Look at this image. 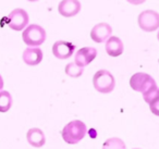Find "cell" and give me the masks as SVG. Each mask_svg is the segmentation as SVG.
Wrapping results in <instances>:
<instances>
[{"instance_id":"6da1fadb","label":"cell","mask_w":159,"mask_h":149,"mask_svg":"<svg viewBox=\"0 0 159 149\" xmlns=\"http://www.w3.org/2000/svg\"><path fill=\"white\" fill-rule=\"evenodd\" d=\"M86 134V125L80 120L69 122L61 132L62 138L68 144H77Z\"/></svg>"},{"instance_id":"7a4b0ae2","label":"cell","mask_w":159,"mask_h":149,"mask_svg":"<svg viewBox=\"0 0 159 149\" xmlns=\"http://www.w3.org/2000/svg\"><path fill=\"white\" fill-rule=\"evenodd\" d=\"M93 85L95 89L102 94L111 93L115 88L116 81L113 75L107 70H99L93 77Z\"/></svg>"},{"instance_id":"3957f363","label":"cell","mask_w":159,"mask_h":149,"mask_svg":"<svg viewBox=\"0 0 159 149\" xmlns=\"http://www.w3.org/2000/svg\"><path fill=\"white\" fill-rule=\"evenodd\" d=\"M22 38L27 46H40L46 40V32L39 25L32 24L24 29Z\"/></svg>"},{"instance_id":"277c9868","label":"cell","mask_w":159,"mask_h":149,"mask_svg":"<svg viewBox=\"0 0 159 149\" xmlns=\"http://www.w3.org/2000/svg\"><path fill=\"white\" fill-rule=\"evenodd\" d=\"M139 26L145 32H155L159 27V14L154 10H146L139 16Z\"/></svg>"},{"instance_id":"5b68a950","label":"cell","mask_w":159,"mask_h":149,"mask_svg":"<svg viewBox=\"0 0 159 149\" xmlns=\"http://www.w3.org/2000/svg\"><path fill=\"white\" fill-rule=\"evenodd\" d=\"M155 85H156V83H155L154 79L150 75L146 74V73H135L130 79L131 88L139 93H142V94Z\"/></svg>"},{"instance_id":"8992f818","label":"cell","mask_w":159,"mask_h":149,"mask_svg":"<svg viewBox=\"0 0 159 149\" xmlns=\"http://www.w3.org/2000/svg\"><path fill=\"white\" fill-rule=\"evenodd\" d=\"M29 24V14L23 9H14L8 16V25L14 31H22Z\"/></svg>"},{"instance_id":"52a82bcc","label":"cell","mask_w":159,"mask_h":149,"mask_svg":"<svg viewBox=\"0 0 159 149\" xmlns=\"http://www.w3.org/2000/svg\"><path fill=\"white\" fill-rule=\"evenodd\" d=\"M96 56H97V51H96L95 48H93V47H84V48H81L76 52L74 63L79 68H84V66L89 65L95 59Z\"/></svg>"},{"instance_id":"ba28073f","label":"cell","mask_w":159,"mask_h":149,"mask_svg":"<svg viewBox=\"0 0 159 149\" xmlns=\"http://www.w3.org/2000/svg\"><path fill=\"white\" fill-rule=\"evenodd\" d=\"M75 46L70 42L58 40L52 45V53L58 59H68L74 52Z\"/></svg>"},{"instance_id":"9c48e42d","label":"cell","mask_w":159,"mask_h":149,"mask_svg":"<svg viewBox=\"0 0 159 149\" xmlns=\"http://www.w3.org/2000/svg\"><path fill=\"white\" fill-rule=\"evenodd\" d=\"M58 11L64 18L74 16L81 11V2L79 0H61L58 6Z\"/></svg>"},{"instance_id":"30bf717a","label":"cell","mask_w":159,"mask_h":149,"mask_svg":"<svg viewBox=\"0 0 159 149\" xmlns=\"http://www.w3.org/2000/svg\"><path fill=\"white\" fill-rule=\"evenodd\" d=\"M112 29L108 23H98L92 29L91 38L95 43H102L110 37Z\"/></svg>"},{"instance_id":"8fae6325","label":"cell","mask_w":159,"mask_h":149,"mask_svg":"<svg viewBox=\"0 0 159 149\" xmlns=\"http://www.w3.org/2000/svg\"><path fill=\"white\" fill-rule=\"evenodd\" d=\"M123 43L117 36H111L107 39L106 51L110 57H119L123 53Z\"/></svg>"},{"instance_id":"7c38bea8","label":"cell","mask_w":159,"mask_h":149,"mask_svg":"<svg viewBox=\"0 0 159 149\" xmlns=\"http://www.w3.org/2000/svg\"><path fill=\"white\" fill-rule=\"evenodd\" d=\"M23 60L29 65H37L43 60V51L37 47L26 48L23 52Z\"/></svg>"},{"instance_id":"4fadbf2b","label":"cell","mask_w":159,"mask_h":149,"mask_svg":"<svg viewBox=\"0 0 159 149\" xmlns=\"http://www.w3.org/2000/svg\"><path fill=\"white\" fill-rule=\"evenodd\" d=\"M26 138L29 144L33 147H36V148L43 147L46 142L45 134L43 133L42 129H37V127H33V129H29V132L26 133Z\"/></svg>"},{"instance_id":"5bb4252c","label":"cell","mask_w":159,"mask_h":149,"mask_svg":"<svg viewBox=\"0 0 159 149\" xmlns=\"http://www.w3.org/2000/svg\"><path fill=\"white\" fill-rule=\"evenodd\" d=\"M12 106V97L9 92H0V112H7Z\"/></svg>"},{"instance_id":"9a60e30c","label":"cell","mask_w":159,"mask_h":149,"mask_svg":"<svg viewBox=\"0 0 159 149\" xmlns=\"http://www.w3.org/2000/svg\"><path fill=\"white\" fill-rule=\"evenodd\" d=\"M144 100L148 103V105H152V103L159 101V89L157 87V85L150 87L148 90H146L145 93H143Z\"/></svg>"},{"instance_id":"2e32d148","label":"cell","mask_w":159,"mask_h":149,"mask_svg":"<svg viewBox=\"0 0 159 149\" xmlns=\"http://www.w3.org/2000/svg\"><path fill=\"white\" fill-rule=\"evenodd\" d=\"M102 149H125V144L122 139L112 137L107 139L102 145Z\"/></svg>"},{"instance_id":"e0dca14e","label":"cell","mask_w":159,"mask_h":149,"mask_svg":"<svg viewBox=\"0 0 159 149\" xmlns=\"http://www.w3.org/2000/svg\"><path fill=\"white\" fill-rule=\"evenodd\" d=\"M64 71L71 77H80L83 74V68H79L74 62H71V63L66 64Z\"/></svg>"},{"instance_id":"ac0fdd59","label":"cell","mask_w":159,"mask_h":149,"mask_svg":"<svg viewBox=\"0 0 159 149\" xmlns=\"http://www.w3.org/2000/svg\"><path fill=\"white\" fill-rule=\"evenodd\" d=\"M126 1L132 3V5H134V6H137V5H141V3L145 2L146 0H126Z\"/></svg>"},{"instance_id":"d6986e66","label":"cell","mask_w":159,"mask_h":149,"mask_svg":"<svg viewBox=\"0 0 159 149\" xmlns=\"http://www.w3.org/2000/svg\"><path fill=\"white\" fill-rule=\"evenodd\" d=\"M3 87V79H2V76L0 75V89H2Z\"/></svg>"},{"instance_id":"ffe728a7","label":"cell","mask_w":159,"mask_h":149,"mask_svg":"<svg viewBox=\"0 0 159 149\" xmlns=\"http://www.w3.org/2000/svg\"><path fill=\"white\" fill-rule=\"evenodd\" d=\"M29 1H32V2H34V1H37V0H29Z\"/></svg>"},{"instance_id":"44dd1931","label":"cell","mask_w":159,"mask_h":149,"mask_svg":"<svg viewBox=\"0 0 159 149\" xmlns=\"http://www.w3.org/2000/svg\"><path fill=\"white\" fill-rule=\"evenodd\" d=\"M134 149H139V148H134Z\"/></svg>"}]
</instances>
